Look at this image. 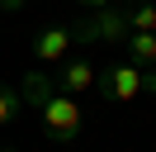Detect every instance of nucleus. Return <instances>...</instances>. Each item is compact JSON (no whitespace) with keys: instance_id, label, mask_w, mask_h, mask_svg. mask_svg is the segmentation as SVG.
<instances>
[{"instance_id":"13","label":"nucleus","mask_w":156,"mask_h":152,"mask_svg":"<svg viewBox=\"0 0 156 152\" xmlns=\"http://www.w3.org/2000/svg\"><path fill=\"white\" fill-rule=\"evenodd\" d=\"M0 152H19V147H0Z\"/></svg>"},{"instance_id":"4","label":"nucleus","mask_w":156,"mask_h":152,"mask_svg":"<svg viewBox=\"0 0 156 152\" xmlns=\"http://www.w3.org/2000/svg\"><path fill=\"white\" fill-rule=\"evenodd\" d=\"M71 43H76V38H71V24H48L33 38V57H38V62H66Z\"/></svg>"},{"instance_id":"3","label":"nucleus","mask_w":156,"mask_h":152,"mask_svg":"<svg viewBox=\"0 0 156 152\" xmlns=\"http://www.w3.org/2000/svg\"><path fill=\"white\" fill-rule=\"evenodd\" d=\"M95 86H99V100H104V104L109 100H114V104H128V100H137V95L147 90V71L123 57V62H109L104 71L95 76Z\"/></svg>"},{"instance_id":"10","label":"nucleus","mask_w":156,"mask_h":152,"mask_svg":"<svg viewBox=\"0 0 156 152\" xmlns=\"http://www.w3.org/2000/svg\"><path fill=\"white\" fill-rule=\"evenodd\" d=\"M0 10H10V14H19V10H24V0H0Z\"/></svg>"},{"instance_id":"12","label":"nucleus","mask_w":156,"mask_h":152,"mask_svg":"<svg viewBox=\"0 0 156 152\" xmlns=\"http://www.w3.org/2000/svg\"><path fill=\"white\" fill-rule=\"evenodd\" d=\"M147 90L156 95V66H151V71H147Z\"/></svg>"},{"instance_id":"8","label":"nucleus","mask_w":156,"mask_h":152,"mask_svg":"<svg viewBox=\"0 0 156 152\" xmlns=\"http://www.w3.org/2000/svg\"><path fill=\"white\" fill-rule=\"evenodd\" d=\"M128 28L156 33V5H151V0H133V5H128Z\"/></svg>"},{"instance_id":"7","label":"nucleus","mask_w":156,"mask_h":152,"mask_svg":"<svg viewBox=\"0 0 156 152\" xmlns=\"http://www.w3.org/2000/svg\"><path fill=\"white\" fill-rule=\"evenodd\" d=\"M52 90H57V81H52L48 71H29V76H24V86H19V100L29 104V109H38Z\"/></svg>"},{"instance_id":"9","label":"nucleus","mask_w":156,"mask_h":152,"mask_svg":"<svg viewBox=\"0 0 156 152\" xmlns=\"http://www.w3.org/2000/svg\"><path fill=\"white\" fill-rule=\"evenodd\" d=\"M19 109H24V100H19V90H10V86H0V128H5V124H14V119H19Z\"/></svg>"},{"instance_id":"1","label":"nucleus","mask_w":156,"mask_h":152,"mask_svg":"<svg viewBox=\"0 0 156 152\" xmlns=\"http://www.w3.org/2000/svg\"><path fill=\"white\" fill-rule=\"evenodd\" d=\"M38 114H43V128H48L52 142H76L80 128H85V114H80L76 95H62V90H52L48 100L38 104Z\"/></svg>"},{"instance_id":"2","label":"nucleus","mask_w":156,"mask_h":152,"mask_svg":"<svg viewBox=\"0 0 156 152\" xmlns=\"http://www.w3.org/2000/svg\"><path fill=\"white\" fill-rule=\"evenodd\" d=\"M71 38L76 43H123L128 38V5H99L90 10V19H80L76 28H71Z\"/></svg>"},{"instance_id":"11","label":"nucleus","mask_w":156,"mask_h":152,"mask_svg":"<svg viewBox=\"0 0 156 152\" xmlns=\"http://www.w3.org/2000/svg\"><path fill=\"white\" fill-rule=\"evenodd\" d=\"M76 5H85V10H99V5H109V0H76Z\"/></svg>"},{"instance_id":"6","label":"nucleus","mask_w":156,"mask_h":152,"mask_svg":"<svg viewBox=\"0 0 156 152\" xmlns=\"http://www.w3.org/2000/svg\"><path fill=\"white\" fill-rule=\"evenodd\" d=\"M123 48H128V62H133V66H142V71H151V66H156V33H142V28H128Z\"/></svg>"},{"instance_id":"5","label":"nucleus","mask_w":156,"mask_h":152,"mask_svg":"<svg viewBox=\"0 0 156 152\" xmlns=\"http://www.w3.org/2000/svg\"><path fill=\"white\" fill-rule=\"evenodd\" d=\"M95 62H90V57H66V66H62L57 76H52V81H57V90L62 95H80V90H90V86H95Z\"/></svg>"}]
</instances>
